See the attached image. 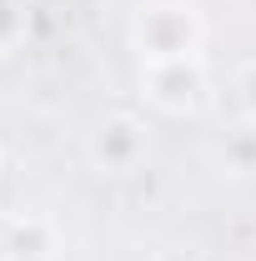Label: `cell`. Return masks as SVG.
Wrapping results in <instances>:
<instances>
[{"instance_id":"6da1fadb","label":"cell","mask_w":256,"mask_h":261,"mask_svg":"<svg viewBox=\"0 0 256 261\" xmlns=\"http://www.w3.org/2000/svg\"><path fill=\"white\" fill-rule=\"evenodd\" d=\"M131 50L141 65L156 61H191L206 45V20L196 15L186 0H146L136 15H131Z\"/></svg>"},{"instance_id":"7a4b0ae2","label":"cell","mask_w":256,"mask_h":261,"mask_svg":"<svg viewBox=\"0 0 256 261\" xmlns=\"http://www.w3.org/2000/svg\"><path fill=\"white\" fill-rule=\"evenodd\" d=\"M141 96L151 111L161 116H196L206 96H211V75H206V61L191 56V61H156L141 65Z\"/></svg>"},{"instance_id":"3957f363","label":"cell","mask_w":256,"mask_h":261,"mask_svg":"<svg viewBox=\"0 0 256 261\" xmlns=\"http://www.w3.org/2000/svg\"><path fill=\"white\" fill-rule=\"evenodd\" d=\"M146 156H151V136H146V121L131 116V111L100 116L96 130L86 136V161L100 176H131V171L146 166Z\"/></svg>"},{"instance_id":"277c9868","label":"cell","mask_w":256,"mask_h":261,"mask_svg":"<svg viewBox=\"0 0 256 261\" xmlns=\"http://www.w3.org/2000/svg\"><path fill=\"white\" fill-rule=\"evenodd\" d=\"M61 231L45 216H10L0 221V261H56Z\"/></svg>"},{"instance_id":"5b68a950","label":"cell","mask_w":256,"mask_h":261,"mask_svg":"<svg viewBox=\"0 0 256 261\" xmlns=\"http://www.w3.org/2000/svg\"><path fill=\"white\" fill-rule=\"evenodd\" d=\"M31 35V5L25 0H0V56L20 50Z\"/></svg>"},{"instance_id":"8992f818","label":"cell","mask_w":256,"mask_h":261,"mask_svg":"<svg viewBox=\"0 0 256 261\" xmlns=\"http://www.w3.org/2000/svg\"><path fill=\"white\" fill-rule=\"evenodd\" d=\"M221 156H226V166H231L236 176L256 171V126H251V121H246V126H236V130H226Z\"/></svg>"},{"instance_id":"52a82bcc","label":"cell","mask_w":256,"mask_h":261,"mask_svg":"<svg viewBox=\"0 0 256 261\" xmlns=\"http://www.w3.org/2000/svg\"><path fill=\"white\" fill-rule=\"evenodd\" d=\"M231 86H236V106H241V116L256 126V56L236 65V81H231Z\"/></svg>"},{"instance_id":"ba28073f","label":"cell","mask_w":256,"mask_h":261,"mask_svg":"<svg viewBox=\"0 0 256 261\" xmlns=\"http://www.w3.org/2000/svg\"><path fill=\"white\" fill-rule=\"evenodd\" d=\"M241 5H246V10H256V0H241Z\"/></svg>"}]
</instances>
